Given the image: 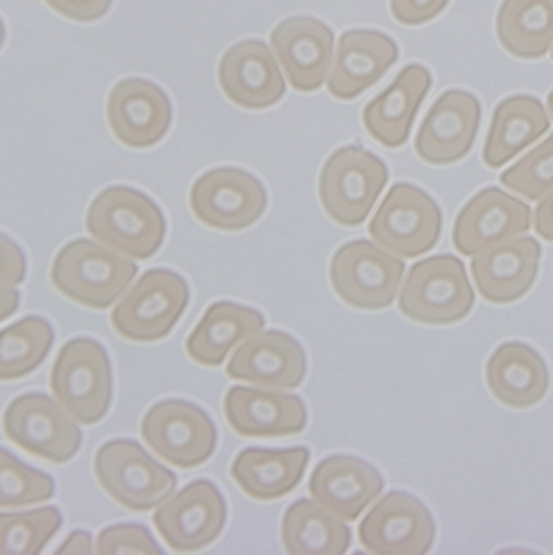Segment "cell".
Masks as SVG:
<instances>
[{
    "label": "cell",
    "instance_id": "6da1fadb",
    "mask_svg": "<svg viewBox=\"0 0 553 555\" xmlns=\"http://www.w3.org/2000/svg\"><path fill=\"white\" fill-rule=\"evenodd\" d=\"M87 233L102 246L129 259L153 257L166 237L162 208L142 191L108 186L87 210Z\"/></svg>",
    "mask_w": 553,
    "mask_h": 555
},
{
    "label": "cell",
    "instance_id": "7a4b0ae2",
    "mask_svg": "<svg viewBox=\"0 0 553 555\" xmlns=\"http://www.w3.org/2000/svg\"><path fill=\"white\" fill-rule=\"evenodd\" d=\"M138 266L129 257L91 240H74L55 255L49 280L63 297L93 310L114 306L136 280Z\"/></svg>",
    "mask_w": 553,
    "mask_h": 555
},
{
    "label": "cell",
    "instance_id": "3957f363",
    "mask_svg": "<svg viewBox=\"0 0 553 555\" xmlns=\"http://www.w3.org/2000/svg\"><path fill=\"white\" fill-rule=\"evenodd\" d=\"M49 385L53 399L78 423H100L114 399V372L102 344L89 337L67 341L53 361Z\"/></svg>",
    "mask_w": 553,
    "mask_h": 555
},
{
    "label": "cell",
    "instance_id": "277c9868",
    "mask_svg": "<svg viewBox=\"0 0 553 555\" xmlns=\"http://www.w3.org/2000/svg\"><path fill=\"white\" fill-rule=\"evenodd\" d=\"M191 301L184 276L166 270H146L111 310V325L131 344H155L171 335Z\"/></svg>",
    "mask_w": 553,
    "mask_h": 555
},
{
    "label": "cell",
    "instance_id": "5b68a950",
    "mask_svg": "<svg viewBox=\"0 0 553 555\" xmlns=\"http://www.w3.org/2000/svg\"><path fill=\"white\" fill-rule=\"evenodd\" d=\"M387 184V166L363 146H342L332 153L319 176V199L325 215L339 227H361Z\"/></svg>",
    "mask_w": 553,
    "mask_h": 555
},
{
    "label": "cell",
    "instance_id": "8992f818",
    "mask_svg": "<svg viewBox=\"0 0 553 555\" xmlns=\"http://www.w3.org/2000/svg\"><path fill=\"white\" fill-rule=\"evenodd\" d=\"M474 308V288L456 255H432L406 272L399 310L423 325H452Z\"/></svg>",
    "mask_w": 553,
    "mask_h": 555
},
{
    "label": "cell",
    "instance_id": "52a82bcc",
    "mask_svg": "<svg viewBox=\"0 0 553 555\" xmlns=\"http://www.w3.org/2000/svg\"><path fill=\"white\" fill-rule=\"evenodd\" d=\"M93 472L106 495L133 512L144 514L169 501L176 491L178 478L153 461L136 440H108L95 452Z\"/></svg>",
    "mask_w": 553,
    "mask_h": 555
},
{
    "label": "cell",
    "instance_id": "ba28073f",
    "mask_svg": "<svg viewBox=\"0 0 553 555\" xmlns=\"http://www.w3.org/2000/svg\"><path fill=\"white\" fill-rule=\"evenodd\" d=\"M406 263L376 242L344 244L330 261V284L335 295L357 310L390 308L401 291Z\"/></svg>",
    "mask_w": 553,
    "mask_h": 555
},
{
    "label": "cell",
    "instance_id": "9c48e42d",
    "mask_svg": "<svg viewBox=\"0 0 553 555\" xmlns=\"http://www.w3.org/2000/svg\"><path fill=\"white\" fill-rule=\"evenodd\" d=\"M442 233V212L423 189L399 182L383 197L370 221V237L401 259L429 253Z\"/></svg>",
    "mask_w": 553,
    "mask_h": 555
},
{
    "label": "cell",
    "instance_id": "30bf717a",
    "mask_svg": "<svg viewBox=\"0 0 553 555\" xmlns=\"http://www.w3.org/2000/svg\"><path fill=\"white\" fill-rule=\"evenodd\" d=\"M3 429L14 446L53 465L69 463L82 448L78 423L59 401L40 392L14 399L5 410Z\"/></svg>",
    "mask_w": 553,
    "mask_h": 555
},
{
    "label": "cell",
    "instance_id": "8fae6325",
    "mask_svg": "<svg viewBox=\"0 0 553 555\" xmlns=\"http://www.w3.org/2000/svg\"><path fill=\"white\" fill-rule=\"evenodd\" d=\"M140 431L149 450L180 469L204 465L217 450L213 418L195 403L182 399L155 403L144 414Z\"/></svg>",
    "mask_w": 553,
    "mask_h": 555
},
{
    "label": "cell",
    "instance_id": "7c38bea8",
    "mask_svg": "<svg viewBox=\"0 0 553 555\" xmlns=\"http://www.w3.org/2000/svg\"><path fill=\"white\" fill-rule=\"evenodd\" d=\"M189 204L200 224L235 233L261 219L268 206V193L253 173L235 166H219L195 180Z\"/></svg>",
    "mask_w": 553,
    "mask_h": 555
},
{
    "label": "cell",
    "instance_id": "4fadbf2b",
    "mask_svg": "<svg viewBox=\"0 0 553 555\" xmlns=\"http://www.w3.org/2000/svg\"><path fill=\"white\" fill-rule=\"evenodd\" d=\"M153 522L171 551L195 553L224 531L227 501L210 480H193L157 507Z\"/></svg>",
    "mask_w": 553,
    "mask_h": 555
},
{
    "label": "cell",
    "instance_id": "5bb4252c",
    "mask_svg": "<svg viewBox=\"0 0 553 555\" xmlns=\"http://www.w3.org/2000/svg\"><path fill=\"white\" fill-rule=\"evenodd\" d=\"M436 540L429 509L408 491H390L359 522V542L378 555H423Z\"/></svg>",
    "mask_w": 553,
    "mask_h": 555
},
{
    "label": "cell",
    "instance_id": "9a60e30c",
    "mask_svg": "<svg viewBox=\"0 0 553 555\" xmlns=\"http://www.w3.org/2000/svg\"><path fill=\"white\" fill-rule=\"evenodd\" d=\"M531 229V208L527 202L498 186L476 193L454 219V246L461 255L474 257L493 246L527 235Z\"/></svg>",
    "mask_w": 553,
    "mask_h": 555
},
{
    "label": "cell",
    "instance_id": "2e32d148",
    "mask_svg": "<svg viewBox=\"0 0 553 555\" xmlns=\"http://www.w3.org/2000/svg\"><path fill=\"white\" fill-rule=\"evenodd\" d=\"M480 129V102L474 93L450 89L440 93L423 118L414 149L432 166L461 162L474 146Z\"/></svg>",
    "mask_w": 553,
    "mask_h": 555
},
{
    "label": "cell",
    "instance_id": "e0dca14e",
    "mask_svg": "<svg viewBox=\"0 0 553 555\" xmlns=\"http://www.w3.org/2000/svg\"><path fill=\"white\" fill-rule=\"evenodd\" d=\"M171 100L144 78L120 80L106 100V122L116 140L142 151L155 146L171 129Z\"/></svg>",
    "mask_w": 553,
    "mask_h": 555
},
{
    "label": "cell",
    "instance_id": "ac0fdd59",
    "mask_svg": "<svg viewBox=\"0 0 553 555\" xmlns=\"http://www.w3.org/2000/svg\"><path fill=\"white\" fill-rule=\"evenodd\" d=\"M274 59L299 93H312L327 80L335 59V34L312 16L282 21L270 34Z\"/></svg>",
    "mask_w": 553,
    "mask_h": 555
},
{
    "label": "cell",
    "instance_id": "d6986e66",
    "mask_svg": "<svg viewBox=\"0 0 553 555\" xmlns=\"http://www.w3.org/2000/svg\"><path fill=\"white\" fill-rule=\"evenodd\" d=\"M224 95L248 111H263L286 95V76L263 40H242L221 55L217 67Z\"/></svg>",
    "mask_w": 553,
    "mask_h": 555
},
{
    "label": "cell",
    "instance_id": "ffe728a7",
    "mask_svg": "<svg viewBox=\"0 0 553 555\" xmlns=\"http://www.w3.org/2000/svg\"><path fill=\"white\" fill-rule=\"evenodd\" d=\"M308 359L301 344L282 330L257 332L240 344L227 374L268 390H295L306 378Z\"/></svg>",
    "mask_w": 553,
    "mask_h": 555
},
{
    "label": "cell",
    "instance_id": "44dd1931",
    "mask_svg": "<svg viewBox=\"0 0 553 555\" xmlns=\"http://www.w3.org/2000/svg\"><path fill=\"white\" fill-rule=\"evenodd\" d=\"M399 61L397 42L372 29H352L342 36L327 74V91L337 100H355L374 87Z\"/></svg>",
    "mask_w": 553,
    "mask_h": 555
},
{
    "label": "cell",
    "instance_id": "7402d4cb",
    "mask_svg": "<svg viewBox=\"0 0 553 555\" xmlns=\"http://www.w3.org/2000/svg\"><path fill=\"white\" fill-rule=\"evenodd\" d=\"M383 487L385 482L376 467L346 454L323 459L308 480L312 501L346 522L359 520L378 501Z\"/></svg>",
    "mask_w": 553,
    "mask_h": 555
},
{
    "label": "cell",
    "instance_id": "603a6c76",
    "mask_svg": "<svg viewBox=\"0 0 553 555\" xmlns=\"http://www.w3.org/2000/svg\"><path fill=\"white\" fill-rule=\"evenodd\" d=\"M542 248L533 237H516L472 257V276L480 297L496 306L523 299L536 284Z\"/></svg>",
    "mask_w": 553,
    "mask_h": 555
},
{
    "label": "cell",
    "instance_id": "cb8c5ba5",
    "mask_svg": "<svg viewBox=\"0 0 553 555\" xmlns=\"http://www.w3.org/2000/svg\"><path fill=\"white\" fill-rule=\"evenodd\" d=\"M224 416L240 436H293L308 425V410L299 397L276 390L235 385L224 397Z\"/></svg>",
    "mask_w": 553,
    "mask_h": 555
},
{
    "label": "cell",
    "instance_id": "d4e9b609",
    "mask_svg": "<svg viewBox=\"0 0 553 555\" xmlns=\"http://www.w3.org/2000/svg\"><path fill=\"white\" fill-rule=\"evenodd\" d=\"M432 89V76L421 65H408L395 82L363 108L368 135L385 149H401L412 131L414 118Z\"/></svg>",
    "mask_w": 553,
    "mask_h": 555
},
{
    "label": "cell",
    "instance_id": "484cf974",
    "mask_svg": "<svg viewBox=\"0 0 553 555\" xmlns=\"http://www.w3.org/2000/svg\"><path fill=\"white\" fill-rule=\"evenodd\" d=\"M487 387L496 401L514 410L538 405L551 385V374L542 354L523 341L498 346L485 367Z\"/></svg>",
    "mask_w": 553,
    "mask_h": 555
},
{
    "label": "cell",
    "instance_id": "4316f807",
    "mask_svg": "<svg viewBox=\"0 0 553 555\" xmlns=\"http://www.w3.org/2000/svg\"><path fill=\"white\" fill-rule=\"evenodd\" d=\"M551 127L542 102L533 95H512L493 108L485 138L483 162L487 169L507 166L518 153L536 144Z\"/></svg>",
    "mask_w": 553,
    "mask_h": 555
},
{
    "label": "cell",
    "instance_id": "83f0119b",
    "mask_svg": "<svg viewBox=\"0 0 553 555\" xmlns=\"http://www.w3.org/2000/svg\"><path fill=\"white\" fill-rule=\"evenodd\" d=\"M308 463L310 450L306 448H248L233 461L231 476L253 501L270 503L288 495L301 482Z\"/></svg>",
    "mask_w": 553,
    "mask_h": 555
},
{
    "label": "cell",
    "instance_id": "f1b7e54d",
    "mask_svg": "<svg viewBox=\"0 0 553 555\" xmlns=\"http://www.w3.org/2000/svg\"><path fill=\"white\" fill-rule=\"evenodd\" d=\"M266 325L263 314L255 308L233 301H215L206 308L202 321L187 339V354L204 367L224 363L229 352L250 339Z\"/></svg>",
    "mask_w": 553,
    "mask_h": 555
},
{
    "label": "cell",
    "instance_id": "f546056e",
    "mask_svg": "<svg viewBox=\"0 0 553 555\" xmlns=\"http://www.w3.org/2000/svg\"><path fill=\"white\" fill-rule=\"evenodd\" d=\"M282 542L291 555H344L352 531L319 503L299 498L284 514Z\"/></svg>",
    "mask_w": 553,
    "mask_h": 555
},
{
    "label": "cell",
    "instance_id": "4dcf8cb0",
    "mask_svg": "<svg viewBox=\"0 0 553 555\" xmlns=\"http://www.w3.org/2000/svg\"><path fill=\"white\" fill-rule=\"evenodd\" d=\"M496 36L514 59H542L553 47V0H503Z\"/></svg>",
    "mask_w": 553,
    "mask_h": 555
},
{
    "label": "cell",
    "instance_id": "1f68e13d",
    "mask_svg": "<svg viewBox=\"0 0 553 555\" xmlns=\"http://www.w3.org/2000/svg\"><path fill=\"white\" fill-rule=\"evenodd\" d=\"M53 346V327L42 317H25L0 330V380H18L36 372Z\"/></svg>",
    "mask_w": 553,
    "mask_h": 555
},
{
    "label": "cell",
    "instance_id": "d6a6232c",
    "mask_svg": "<svg viewBox=\"0 0 553 555\" xmlns=\"http://www.w3.org/2000/svg\"><path fill=\"white\" fill-rule=\"evenodd\" d=\"M61 527L63 514L55 507L0 514V555H36Z\"/></svg>",
    "mask_w": 553,
    "mask_h": 555
},
{
    "label": "cell",
    "instance_id": "836d02e7",
    "mask_svg": "<svg viewBox=\"0 0 553 555\" xmlns=\"http://www.w3.org/2000/svg\"><path fill=\"white\" fill-rule=\"evenodd\" d=\"M55 482L51 476L25 465L12 452L0 448V507L16 509L51 501Z\"/></svg>",
    "mask_w": 553,
    "mask_h": 555
},
{
    "label": "cell",
    "instance_id": "e575fe53",
    "mask_svg": "<svg viewBox=\"0 0 553 555\" xmlns=\"http://www.w3.org/2000/svg\"><path fill=\"white\" fill-rule=\"evenodd\" d=\"M501 184L527 202H538L553 191V133L503 171Z\"/></svg>",
    "mask_w": 553,
    "mask_h": 555
},
{
    "label": "cell",
    "instance_id": "d590c367",
    "mask_svg": "<svg viewBox=\"0 0 553 555\" xmlns=\"http://www.w3.org/2000/svg\"><path fill=\"white\" fill-rule=\"evenodd\" d=\"M95 551L100 555L114 553H153L159 555L162 546L155 542L151 531L142 525H114L100 531Z\"/></svg>",
    "mask_w": 553,
    "mask_h": 555
},
{
    "label": "cell",
    "instance_id": "8d00e7d4",
    "mask_svg": "<svg viewBox=\"0 0 553 555\" xmlns=\"http://www.w3.org/2000/svg\"><path fill=\"white\" fill-rule=\"evenodd\" d=\"M450 0H390V12L399 25L419 27L436 18Z\"/></svg>",
    "mask_w": 553,
    "mask_h": 555
},
{
    "label": "cell",
    "instance_id": "74e56055",
    "mask_svg": "<svg viewBox=\"0 0 553 555\" xmlns=\"http://www.w3.org/2000/svg\"><path fill=\"white\" fill-rule=\"evenodd\" d=\"M27 276V257L23 248L0 233V286H21Z\"/></svg>",
    "mask_w": 553,
    "mask_h": 555
},
{
    "label": "cell",
    "instance_id": "f35d334b",
    "mask_svg": "<svg viewBox=\"0 0 553 555\" xmlns=\"http://www.w3.org/2000/svg\"><path fill=\"white\" fill-rule=\"evenodd\" d=\"M114 0H44V5L74 23H93L102 18Z\"/></svg>",
    "mask_w": 553,
    "mask_h": 555
},
{
    "label": "cell",
    "instance_id": "ab89813d",
    "mask_svg": "<svg viewBox=\"0 0 553 555\" xmlns=\"http://www.w3.org/2000/svg\"><path fill=\"white\" fill-rule=\"evenodd\" d=\"M531 227L536 229L538 237L553 242V191L538 199L536 212L531 215Z\"/></svg>",
    "mask_w": 553,
    "mask_h": 555
},
{
    "label": "cell",
    "instance_id": "60d3db41",
    "mask_svg": "<svg viewBox=\"0 0 553 555\" xmlns=\"http://www.w3.org/2000/svg\"><path fill=\"white\" fill-rule=\"evenodd\" d=\"M93 551V542H91V535L82 529L78 531H72L67 535V540L55 548V553H91Z\"/></svg>",
    "mask_w": 553,
    "mask_h": 555
},
{
    "label": "cell",
    "instance_id": "b9f144b4",
    "mask_svg": "<svg viewBox=\"0 0 553 555\" xmlns=\"http://www.w3.org/2000/svg\"><path fill=\"white\" fill-rule=\"evenodd\" d=\"M21 306V293L14 286H0V321L10 319Z\"/></svg>",
    "mask_w": 553,
    "mask_h": 555
},
{
    "label": "cell",
    "instance_id": "7bdbcfd3",
    "mask_svg": "<svg viewBox=\"0 0 553 555\" xmlns=\"http://www.w3.org/2000/svg\"><path fill=\"white\" fill-rule=\"evenodd\" d=\"M546 104H549V118L553 120V91L549 93V98H546Z\"/></svg>",
    "mask_w": 553,
    "mask_h": 555
},
{
    "label": "cell",
    "instance_id": "ee69618b",
    "mask_svg": "<svg viewBox=\"0 0 553 555\" xmlns=\"http://www.w3.org/2000/svg\"><path fill=\"white\" fill-rule=\"evenodd\" d=\"M3 42H5V23L0 21V47H3Z\"/></svg>",
    "mask_w": 553,
    "mask_h": 555
},
{
    "label": "cell",
    "instance_id": "f6af8a7d",
    "mask_svg": "<svg viewBox=\"0 0 553 555\" xmlns=\"http://www.w3.org/2000/svg\"><path fill=\"white\" fill-rule=\"evenodd\" d=\"M551 59H553V47H551Z\"/></svg>",
    "mask_w": 553,
    "mask_h": 555
}]
</instances>
